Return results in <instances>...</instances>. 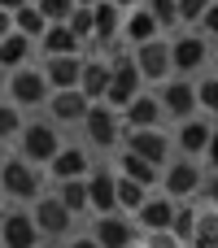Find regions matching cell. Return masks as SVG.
Here are the masks:
<instances>
[{
    "mask_svg": "<svg viewBox=\"0 0 218 248\" xmlns=\"http://www.w3.org/2000/svg\"><path fill=\"white\" fill-rule=\"evenodd\" d=\"M0 187L9 201H35L44 192V174L35 161H26L22 153H9V161L0 166Z\"/></svg>",
    "mask_w": 218,
    "mask_h": 248,
    "instance_id": "6da1fadb",
    "label": "cell"
},
{
    "mask_svg": "<svg viewBox=\"0 0 218 248\" xmlns=\"http://www.w3.org/2000/svg\"><path fill=\"white\" fill-rule=\"evenodd\" d=\"M4 92H9V100H13L17 109H39V105H48V96H52L44 70H35V65H17V70H9Z\"/></svg>",
    "mask_w": 218,
    "mask_h": 248,
    "instance_id": "7a4b0ae2",
    "label": "cell"
},
{
    "mask_svg": "<svg viewBox=\"0 0 218 248\" xmlns=\"http://www.w3.org/2000/svg\"><path fill=\"white\" fill-rule=\"evenodd\" d=\"M17 144H22V157H26V161L48 166V161L61 153V131H57L52 118H48V122H26V126L17 131Z\"/></svg>",
    "mask_w": 218,
    "mask_h": 248,
    "instance_id": "3957f363",
    "label": "cell"
},
{
    "mask_svg": "<svg viewBox=\"0 0 218 248\" xmlns=\"http://www.w3.org/2000/svg\"><path fill=\"white\" fill-rule=\"evenodd\" d=\"M131 96H140V65L131 52H118L109 57V92H105V105L122 109Z\"/></svg>",
    "mask_w": 218,
    "mask_h": 248,
    "instance_id": "277c9868",
    "label": "cell"
},
{
    "mask_svg": "<svg viewBox=\"0 0 218 248\" xmlns=\"http://www.w3.org/2000/svg\"><path fill=\"white\" fill-rule=\"evenodd\" d=\"M83 131H87V140H92L96 148H114V144L122 140V113H118L114 105L96 100V105L87 109V118H83Z\"/></svg>",
    "mask_w": 218,
    "mask_h": 248,
    "instance_id": "5b68a950",
    "label": "cell"
},
{
    "mask_svg": "<svg viewBox=\"0 0 218 248\" xmlns=\"http://www.w3.org/2000/svg\"><path fill=\"white\" fill-rule=\"evenodd\" d=\"M31 218H35V227H39V235H48V240H61L66 231H70V222H74V214L61 205V196H35V209H31Z\"/></svg>",
    "mask_w": 218,
    "mask_h": 248,
    "instance_id": "8992f818",
    "label": "cell"
},
{
    "mask_svg": "<svg viewBox=\"0 0 218 248\" xmlns=\"http://www.w3.org/2000/svg\"><path fill=\"white\" fill-rule=\"evenodd\" d=\"M39 240L44 235H39V227L26 209H13V214L0 218V248H35Z\"/></svg>",
    "mask_w": 218,
    "mask_h": 248,
    "instance_id": "52a82bcc",
    "label": "cell"
},
{
    "mask_svg": "<svg viewBox=\"0 0 218 248\" xmlns=\"http://www.w3.org/2000/svg\"><path fill=\"white\" fill-rule=\"evenodd\" d=\"M127 153H140L153 166H162L170 157V140H166L162 126H127Z\"/></svg>",
    "mask_w": 218,
    "mask_h": 248,
    "instance_id": "ba28073f",
    "label": "cell"
},
{
    "mask_svg": "<svg viewBox=\"0 0 218 248\" xmlns=\"http://www.w3.org/2000/svg\"><path fill=\"white\" fill-rule=\"evenodd\" d=\"M135 65H140V78L149 83H162L170 74V44L166 39H149V44H135Z\"/></svg>",
    "mask_w": 218,
    "mask_h": 248,
    "instance_id": "9c48e42d",
    "label": "cell"
},
{
    "mask_svg": "<svg viewBox=\"0 0 218 248\" xmlns=\"http://www.w3.org/2000/svg\"><path fill=\"white\" fill-rule=\"evenodd\" d=\"M87 109H92V100H87L79 87H61V92L48 96V118H52V122H70V126L79 122V126H83Z\"/></svg>",
    "mask_w": 218,
    "mask_h": 248,
    "instance_id": "30bf717a",
    "label": "cell"
},
{
    "mask_svg": "<svg viewBox=\"0 0 218 248\" xmlns=\"http://www.w3.org/2000/svg\"><path fill=\"white\" fill-rule=\"evenodd\" d=\"M205 57H210L205 35H179V39L170 44V70H179V74L201 70V65H205Z\"/></svg>",
    "mask_w": 218,
    "mask_h": 248,
    "instance_id": "8fae6325",
    "label": "cell"
},
{
    "mask_svg": "<svg viewBox=\"0 0 218 248\" xmlns=\"http://www.w3.org/2000/svg\"><path fill=\"white\" fill-rule=\"evenodd\" d=\"M96 240H101V248H131L135 244V222H127L118 209L114 214H101L96 218V231H92Z\"/></svg>",
    "mask_w": 218,
    "mask_h": 248,
    "instance_id": "7c38bea8",
    "label": "cell"
},
{
    "mask_svg": "<svg viewBox=\"0 0 218 248\" xmlns=\"http://www.w3.org/2000/svg\"><path fill=\"white\" fill-rule=\"evenodd\" d=\"M87 209H96V214H114V209H118L114 174H109L105 166H92V170H87Z\"/></svg>",
    "mask_w": 218,
    "mask_h": 248,
    "instance_id": "4fadbf2b",
    "label": "cell"
},
{
    "mask_svg": "<svg viewBox=\"0 0 218 248\" xmlns=\"http://www.w3.org/2000/svg\"><path fill=\"white\" fill-rule=\"evenodd\" d=\"M122 13L127 9H118L114 0L92 4V44H114L122 35Z\"/></svg>",
    "mask_w": 218,
    "mask_h": 248,
    "instance_id": "5bb4252c",
    "label": "cell"
},
{
    "mask_svg": "<svg viewBox=\"0 0 218 248\" xmlns=\"http://www.w3.org/2000/svg\"><path fill=\"white\" fill-rule=\"evenodd\" d=\"M79 74H83V52L48 57V61H44V78H48L52 92H61V87H79Z\"/></svg>",
    "mask_w": 218,
    "mask_h": 248,
    "instance_id": "9a60e30c",
    "label": "cell"
},
{
    "mask_svg": "<svg viewBox=\"0 0 218 248\" xmlns=\"http://www.w3.org/2000/svg\"><path fill=\"white\" fill-rule=\"evenodd\" d=\"M79 92H83L92 105H96V100H105V92H109V61H105V57H83Z\"/></svg>",
    "mask_w": 218,
    "mask_h": 248,
    "instance_id": "2e32d148",
    "label": "cell"
},
{
    "mask_svg": "<svg viewBox=\"0 0 218 248\" xmlns=\"http://www.w3.org/2000/svg\"><path fill=\"white\" fill-rule=\"evenodd\" d=\"M92 166H96V161H92L83 148H66V144H61V153L48 161V174H52L57 183H61V179H87Z\"/></svg>",
    "mask_w": 218,
    "mask_h": 248,
    "instance_id": "e0dca14e",
    "label": "cell"
},
{
    "mask_svg": "<svg viewBox=\"0 0 218 248\" xmlns=\"http://www.w3.org/2000/svg\"><path fill=\"white\" fill-rule=\"evenodd\" d=\"M162 183H166L170 201H184V196H192V192L201 187V166H197V161H175V166L162 174Z\"/></svg>",
    "mask_w": 218,
    "mask_h": 248,
    "instance_id": "ac0fdd59",
    "label": "cell"
},
{
    "mask_svg": "<svg viewBox=\"0 0 218 248\" xmlns=\"http://www.w3.org/2000/svg\"><path fill=\"white\" fill-rule=\"evenodd\" d=\"M170 222H175V201L170 196H149L135 209V227H144V231H170Z\"/></svg>",
    "mask_w": 218,
    "mask_h": 248,
    "instance_id": "d6986e66",
    "label": "cell"
},
{
    "mask_svg": "<svg viewBox=\"0 0 218 248\" xmlns=\"http://www.w3.org/2000/svg\"><path fill=\"white\" fill-rule=\"evenodd\" d=\"M39 52H44V57H70V52H83V39H79L66 22H52V26L39 35Z\"/></svg>",
    "mask_w": 218,
    "mask_h": 248,
    "instance_id": "ffe728a7",
    "label": "cell"
},
{
    "mask_svg": "<svg viewBox=\"0 0 218 248\" xmlns=\"http://www.w3.org/2000/svg\"><path fill=\"white\" fill-rule=\"evenodd\" d=\"M162 109L166 113H175V118H192V109H197V83H184V78H175V83H166L162 87Z\"/></svg>",
    "mask_w": 218,
    "mask_h": 248,
    "instance_id": "44dd1931",
    "label": "cell"
},
{
    "mask_svg": "<svg viewBox=\"0 0 218 248\" xmlns=\"http://www.w3.org/2000/svg\"><path fill=\"white\" fill-rule=\"evenodd\" d=\"M118 113H122V122H127V126H157L166 109H162V100H157V96H144V92H140V96H131Z\"/></svg>",
    "mask_w": 218,
    "mask_h": 248,
    "instance_id": "7402d4cb",
    "label": "cell"
},
{
    "mask_svg": "<svg viewBox=\"0 0 218 248\" xmlns=\"http://www.w3.org/2000/svg\"><path fill=\"white\" fill-rule=\"evenodd\" d=\"M157 17L144 9V4H135V9H127L122 13V35L131 39V44H149V39H157Z\"/></svg>",
    "mask_w": 218,
    "mask_h": 248,
    "instance_id": "603a6c76",
    "label": "cell"
},
{
    "mask_svg": "<svg viewBox=\"0 0 218 248\" xmlns=\"http://www.w3.org/2000/svg\"><path fill=\"white\" fill-rule=\"evenodd\" d=\"M31 52H35V39L22 35V31H9L0 39V70H17V65H31Z\"/></svg>",
    "mask_w": 218,
    "mask_h": 248,
    "instance_id": "cb8c5ba5",
    "label": "cell"
},
{
    "mask_svg": "<svg viewBox=\"0 0 218 248\" xmlns=\"http://www.w3.org/2000/svg\"><path fill=\"white\" fill-rule=\"evenodd\" d=\"M48 26H52V22H48V17H44V13L35 9V0H31V4H22V9H13V31L31 35L35 44H39V35H44Z\"/></svg>",
    "mask_w": 218,
    "mask_h": 248,
    "instance_id": "d4e9b609",
    "label": "cell"
},
{
    "mask_svg": "<svg viewBox=\"0 0 218 248\" xmlns=\"http://www.w3.org/2000/svg\"><path fill=\"white\" fill-rule=\"evenodd\" d=\"M114 196H118V209H140L149 201V187L135 183L131 174H114Z\"/></svg>",
    "mask_w": 218,
    "mask_h": 248,
    "instance_id": "484cf974",
    "label": "cell"
},
{
    "mask_svg": "<svg viewBox=\"0 0 218 248\" xmlns=\"http://www.w3.org/2000/svg\"><path fill=\"white\" fill-rule=\"evenodd\" d=\"M205 144H210V122H184V131H179V148H184L188 157H201Z\"/></svg>",
    "mask_w": 218,
    "mask_h": 248,
    "instance_id": "4316f807",
    "label": "cell"
},
{
    "mask_svg": "<svg viewBox=\"0 0 218 248\" xmlns=\"http://www.w3.org/2000/svg\"><path fill=\"white\" fill-rule=\"evenodd\" d=\"M118 161H122V174H131L135 183H144V187L157 183V166H153L149 157H140V153H122Z\"/></svg>",
    "mask_w": 218,
    "mask_h": 248,
    "instance_id": "83f0119b",
    "label": "cell"
},
{
    "mask_svg": "<svg viewBox=\"0 0 218 248\" xmlns=\"http://www.w3.org/2000/svg\"><path fill=\"white\" fill-rule=\"evenodd\" d=\"M61 205L70 209V214H83L87 209V179H61Z\"/></svg>",
    "mask_w": 218,
    "mask_h": 248,
    "instance_id": "f1b7e54d",
    "label": "cell"
},
{
    "mask_svg": "<svg viewBox=\"0 0 218 248\" xmlns=\"http://www.w3.org/2000/svg\"><path fill=\"white\" fill-rule=\"evenodd\" d=\"M170 235H175V240H184V244H192V235H197V209H188V205H175Z\"/></svg>",
    "mask_w": 218,
    "mask_h": 248,
    "instance_id": "f546056e",
    "label": "cell"
},
{
    "mask_svg": "<svg viewBox=\"0 0 218 248\" xmlns=\"http://www.w3.org/2000/svg\"><path fill=\"white\" fill-rule=\"evenodd\" d=\"M22 126H26V122H22V109H17L13 100H0V140H4V144L17 140Z\"/></svg>",
    "mask_w": 218,
    "mask_h": 248,
    "instance_id": "4dcf8cb0",
    "label": "cell"
},
{
    "mask_svg": "<svg viewBox=\"0 0 218 248\" xmlns=\"http://www.w3.org/2000/svg\"><path fill=\"white\" fill-rule=\"evenodd\" d=\"M192 248H218V214H197Z\"/></svg>",
    "mask_w": 218,
    "mask_h": 248,
    "instance_id": "1f68e13d",
    "label": "cell"
},
{
    "mask_svg": "<svg viewBox=\"0 0 218 248\" xmlns=\"http://www.w3.org/2000/svg\"><path fill=\"white\" fill-rule=\"evenodd\" d=\"M83 44H92V4H74V13H70V22H66Z\"/></svg>",
    "mask_w": 218,
    "mask_h": 248,
    "instance_id": "d6a6232c",
    "label": "cell"
},
{
    "mask_svg": "<svg viewBox=\"0 0 218 248\" xmlns=\"http://www.w3.org/2000/svg\"><path fill=\"white\" fill-rule=\"evenodd\" d=\"M35 9H39L48 22H70V13H74V0H35Z\"/></svg>",
    "mask_w": 218,
    "mask_h": 248,
    "instance_id": "836d02e7",
    "label": "cell"
},
{
    "mask_svg": "<svg viewBox=\"0 0 218 248\" xmlns=\"http://www.w3.org/2000/svg\"><path fill=\"white\" fill-rule=\"evenodd\" d=\"M144 9L157 17V26H175V22H179V9H175V0H144Z\"/></svg>",
    "mask_w": 218,
    "mask_h": 248,
    "instance_id": "e575fe53",
    "label": "cell"
},
{
    "mask_svg": "<svg viewBox=\"0 0 218 248\" xmlns=\"http://www.w3.org/2000/svg\"><path fill=\"white\" fill-rule=\"evenodd\" d=\"M197 105H201L205 113H218V78H205V83H197Z\"/></svg>",
    "mask_w": 218,
    "mask_h": 248,
    "instance_id": "d590c367",
    "label": "cell"
},
{
    "mask_svg": "<svg viewBox=\"0 0 218 248\" xmlns=\"http://www.w3.org/2000/svg\"><path fill=\"white\" fill-rule=\"evenodd\" d=\"M179 9V22H201V13L210 9V0H175Z\"/></svg>",
    "mask_w": 218,
    "mask_h": 248,
    "instance_id": "8d00e7d4",
    "label": "cell"
},
{
    "mask_svg": "<svg viewBox=\"0 0 218 248\" xmlns=\"http://www.w3.org/2000/svg\"><path fill=\"white\" fill-rule=\"evenodd\" d=\"M201 31H205V35H214V39H218V0H210V9L201 13Z\"/></svg>",
    "mask_w": 218,
    "mask_h": 248,
    "instance_id": "74e56055",
    "label": "cell"
},
{
    "mask_svg": "<svg viewBox=\"0 0 218 248\" xmlns=\"http://www.w3.org/2000/svg\"><path fill=\"white\" fill-rule=\"evenodd\" d=\"M149 248H192V244H184V240H175L170 231H153V244Z\"/></svg>",
    "mask_w": 218,
    "mask_h": 248,
    "instance_id": "f35d334b",
    "label": "cell"
},
{
    "mask_svg": "<svg viewBox=\"0 0 218 248\" xmlns=\"http://www.w3.org/2000/svg\"><path fill=\"white\" fill-rule=\"evenodd\" d=\"M205 157H210V166L218 170V131H210V144H205Z\"/></svg>",
    "mask_w": 218,
    "mask_h": 248,
    "instance_id": "ab89813d",
    "label": "cell"
},
{
    "mask_svg": "<svg viewBox=\"0 0 218 248\" xmlns=\"http://www.w3.org/2000/svg\"><path fill=\"white\" fill-rule=\"evenodd\" d=\"M70 248H101V240H96V235H74Z\"/></svg>",
    "mask_w": 218,
    "mask_h": 248,
    "instance_id": "60d3db41",
    "label": "cell"
},
{
    "mask_svg": "<svg viewBox=\"0 0 218 248\" xmlns=\"http://www.w3.org/2000/svg\"><path fill=\"white\" fill-rule=\"evenodd\" d=\"M9 31H13V13H9V9H0V39H4Z\"/></svg>",
    "mask_w": 218,
    "mask_h": 248,
    "instance_id": "b9f144b4",
    "label": "cell"
},
{
    "mask_svg": "<svg viewBox=\"0 0 218 248\" xmlns=\"http://www.w3.org/2000/svg\"><path fill=\"white\" fill-rule=\"evenodd\" d=\"M205 196H210V205H218V174L210 179V187H205Z\"/></svg>",
    "mask_w": 218,
    "mask_h": 248,
    "instance_id": "7bdbcfd3",
    "label": "cell"
},
{
    "mask_svg": "<svg viewBox=\"0 0 218 248\" xmlns=\"http://www.w3.org/2000/svg\"><path fill=\"white\" fill-rule=\"evenodd\" d=\"M22 4H31V0H0V9H9V13H13V9H22Z\"/></svg>",
    "mask_w": 218,
    "mask_h": 248,
    "instance_id": "ee69618b",
    "label": "cell"
},
{
    "mask_svg": "<svg viewBox=\"0 0 218 248\" xmlns=\"http://www.w3.org/2000/svg\"><path fill=\"white\" fill-rule=\"evenodd\" d=\"M114 4H118V9H135L140 0H114Z\"/></svg>",
    "mask_w": 218,
    "mask_h": 248,
    "instance_id": "f6af8a7d",
    "label": "cell"
},
{
    "mask_svg": "<svg viewBox=\"0 0 218 248\" xmlns=\"http://www.w3.org/2000/svg\"><path fill=\"white\" fill-rule=\"evenodd\" d=\"M4 161H9V144L0 140V166H4Z\"/></svg>",
    "mask_w": 218,
    "mask_h": 248,
    "instance_id": "bcb514c9",
    "label": "cell"
},
{
    "mask_svg": "<svg viewBox=\"0 0 218 248\" xmlns=\"http://www.w3.org/2000/svg\"><path fill=\"white\" fill-rule=\"evenodd\" d=\"M4 83H9V70H0V96H4Z\"/></svg>",
    "mask_w": 218,
    "mask_h": 248,
    "instance_id": "7dc6e473",
    "label": "cell"
},
{
    "mask_svg": "<svg viewBox=\"0 0 218 248\" xmlns=\"http://www.w3.org/2000/svg\"><path fill=\"white\" fill-rule=\"evenodd\" d=\"M74 4H101V0H74Z\"/></svg>",
    "mask_w": 218,
    "mask_h": 248,
    "instance_id": "c3c4849f",
    "label": "cell"
},
{
    "mask_svg": "<svg viewBox=\"0 0 218 248\" xmlns=\"http://www.w3.org/2000/svg\"><path fill=\"white\" fill-rule=\"evenodd\" d=\"M0 201H4V187H0Z\"/></svg>",
    "mask_w": 218,
    "mask_h": 248,
    "instance_id": "681fc988",
    "label": "cell"
},
{
    "mask_svg": "<svg viewBox=\"0 0 218 248\" xmlns=\"http://www.w3.org/2000/svg\"><path fill=\"white\" fill-rule=\"evenodd\" d=\"M131 248H135V244H131Z\"/></svg>",
    "mask_w": 218,
    "mask_h": 248,
    "instance_id": "f907efd6",
    "label": "cell"
}]
</instances>
